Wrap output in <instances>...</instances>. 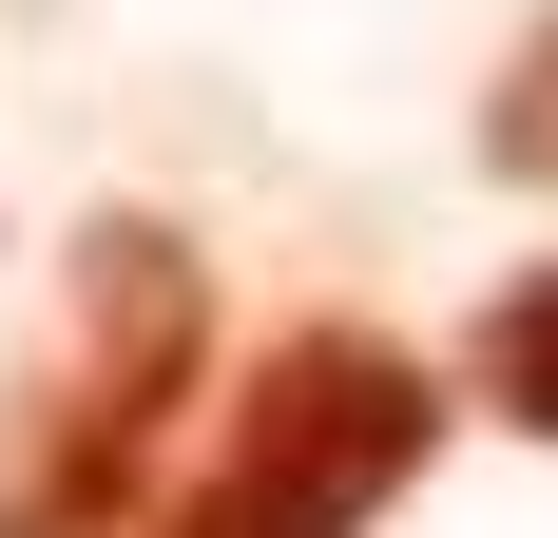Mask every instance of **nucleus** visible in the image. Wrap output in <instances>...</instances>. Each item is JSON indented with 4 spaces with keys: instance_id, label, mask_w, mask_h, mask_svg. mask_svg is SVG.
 <instances>
[{
    "instance_id": "1",
    "label": "nucleus",
    "mask_w": 558,
    "mask_h": 538,
    "mask_svg": "<svg viewBox=\"0 0 558 538\" xmlns=\"http://www.w3.org/2000/svg\"><path fill=\"white\" fill-rule=\"evenodd\" d=\"M193 366H213L193 231L97 212L77 231V308H58V384H39V424L0 442V538H135L155 442L193 424Z\"/></svg>"
},
{
    "instance_id": "2",
    "label": "nucleus",
    "mask_w": 558,
    "mask_h": 538,
    "mask_svg": "<svg viewBox=\"0 0 558 538\" xmlns=\"http://www.w3.org/2000/svg\"><path fill=\"white\" fill-rule=\"evenodd\" d=\"M424 442H444V384L404 366L386 327H289L251 366V404H231L213 481L173 500L155 538H366L424 481Z\"/></svg>"
},
{
    "instance_id": "3",
    "label": "nucleus",
    "mask_w": 558,
    "mask_h": 538,
    "mask_svg": "<svg viewBox=\"0 0 558 538\" xmlns=\"http://www.w3.org/2000/svg\"><path fill=\"white\" fill-rule=\"evenodd\" d=\"M462 384H482V404H501L520 442H558V269H520L501 308L462 327Z\"/></svg>"
},
{
    "instance_id": "4",
    "label": "nucleus",
    "mask_w": 558,
    "mask_h": 538,
    "mask_svg": "<svg viewBox=\"0 0 558 538\" xmlns=\"http://www.w3.org/2000/svg\"><path fill=\"white\" fill-rule=\"evenodd\" d=\"M482 173H501V193H558V0L520 20L501 97H482Z\"/></svg>"
}]
</instances>
